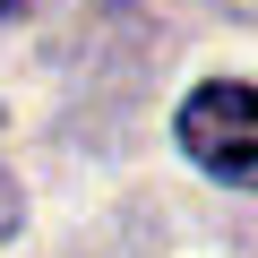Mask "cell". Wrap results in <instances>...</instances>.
<instances>
[{
	"label": "cell",
	"instance_id": "cell-1",
	"mask_svg": "<svg viewBox=\"0 0 258 258\" xmlns=\"http://www.w3.org/2000/svg\"><path fill=\"white\" fill-rule=\"evenodd\" d=\"M181 147H189V164H207L215 181L258 189V86H232V78L198 86V95L181 103Z\"/></svg>",
	"mask_w": 258,
	"mask_h": 258
},
{
	"label": "cell",
	"instance_id": "cell-2",
	"mask_svg": "<svg viewBox=\"0 0 258 258\" xmlns=\"http://www.w3.org/2000/svg\"><path fill=\"white\" fill-rule=\"evenodd\" d=\"M18 232V181H9V164H0V241Z\"/></svg>",
	"mask_w": 258,
	"mask_h": 258
},
{
	"label": "cell",
	"instance_id": "cell-3",
	"mask_svg": "<svg viewBox=\"0 0 258 258\" xmlns=\"http://www.w3.org/2000/svg\"><path fill=\"white\" fill-rule=\"evenodd\" d=\"M224 9H232V18H258V0H224Z\"/></svg>",
	"mask_w": 258,
	"mask_h": 258
},
{
	"label": "cell",
	"instance_id": "cell-4",
	"mask_svg": "<svg viewBox=\"0 0 258 258\" xmlns=\"http://www.w3.org/2000/svg\"><path fill=\"white\" fill-rule=\"evenodd\" d=\"M18 9H26V0H0V18H18Z\"/></svg>",
	"mask_w": 258,
	"mask_h": 258
}]
</instances>
